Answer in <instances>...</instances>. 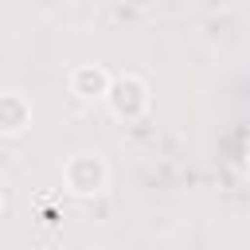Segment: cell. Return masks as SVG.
<instances>
[{
    "label": "cell",
    "mask_w": 250,
    "mask_h": 250,
    "mask_svg": "<svg viewBox=\"0 0 250 250\" xmlns=\"http://www.w3.org/2000/svg\"><path fill=\"white\" fill-rule=\"evenodd\" d=\"M109 184V168L98 152H74L62 164V191L74 199H94Z\"/></svg>",
    "instance_id": "obj_1"
},
{
    "label": "cell",
    "mask_w": 250,
    "mask_h": 250,
    "mask_svg": "<svg viewBox=\"0 0 250 250\" xmlns=\"http://www.w3.org/2000/svg\"><path fill=\"white\" fill-rule=\"evenodd\" d=\"M102 102L109 105V113L117 121H137V117H145V109L152 102V86L141 74H117V78H109V90Z\"/></svg>",
    "instance_id": "obj_2"
},
{
    "label": "cell",
    "mask_w": 250,
    "mask_h": 250,
    "mask_svg": "<svg viewBox=\"0 0 250 250\" xmlns=\"http://www.w3.org/2000/svg\"><path fill=\"white\" fill-rule=\"evenodd\" d=\"M66 86H70V94L82 98V102H102L105 90H109V70L98 66V62H78V66H70Z\"/></svg>",
    "instance_id": "obj_3"
},
{
    "label": "cell",
    "mask_w": 250,
    "mask_h": 250,
    "mask_svg": "<svg viewBox=\"0 0 250 250\" xmlns=\"http://www.w3.org/2000/svg\"><path fill=\"white\" fill-rule=\"evenodd\" d=\"M31 125V102L16 90L0 94V137H23Z\"/></svg>",
    "instance_id": "obj_4"
},
{
    "label": "cell",
    "mask_w": 250,
    "mask_h": 250,
    "mask_svg": "<svg viewBox=\"0 0 250 250\" xmlns=\"http://www.w3.org/2000/svg\"><path fill=\"white\" fill-rule=\"evenodd\" d=\"M39 211H43V227H59V219H62V215L51 207V199H39Z\"/></svg>",
    "instance_id": "obj_5"
},
{
    "label": "cell",
    "mask_w": 250,
    "mask_h": 250,
    "mask_svg": "<svg viewBox=\"0 0 250 250\" xmlns=\"http://www.w3.org/2000/svg\"><path fill=\"white\" fill-rule=\"evenodd\" d=\"M0 215H4V195H0Z\"/></svg>",
    "instance_id": "obj_6"
}]
</instances>
